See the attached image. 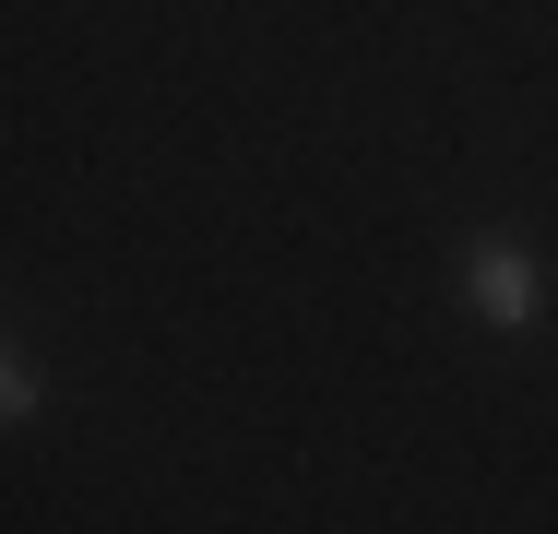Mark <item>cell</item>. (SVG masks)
<instances>
[{"instance_id":"6da1fadb","label":"cell","mask_w":558,"mask_h":534,"mask_svg":"<svg viewBox=\"0 0 558 534\" xmlns=\"http://www.w3.org/2000/svg\"><path fill=\"white\" fill-rule=\"evenodd\" d=\"M463 298H475L487 332H523V320L547 310V250L511 238V226H475V238H463Z\"/></svg>"},{"instance_id":"7a4b0ae2","label":"cell","mask_w":558,"mask_h":534,"mask_svg":"<svg viewBox=\"0 0 558 534\" xmlns=\"http://www.w3.org/2000/svg\"><path fill=\"white\" fill-rule=\"evenodd\" d=\"M0 416H12V427L36 416V356H12V368H0Z\"/></svg>"}]
</instances>
